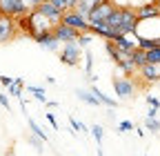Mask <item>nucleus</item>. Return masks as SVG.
<instances>
[{
    "label": "nucleus",
    "mask_w": 160,
    "mask_h": 156,
    "mask_svg": "<svg viewBox=\"0 0 160 156\" xmlns=\"http://www.w3.org/2000/svg\"><path fill=\"white\" fill-rule=\"evenodd\" d=\"M111 87H113L116 96H118V98H122V101L133 98L136 91H138L136 83L131 81L129 76H113V78H111Z\"/></svg>",
    "instance_id": "obj_1"
},
{
    "label": "nucleus",
    "mask_w": 160,
    "mask_h": 156,
    "mask_svg": "<svg viewBox=\"0 0 160 156\" xmlns=\"http://www.w3.org/2000/svg\"><path fill=\"white\" fill-rule=\"evenodd\" d=\"M82 60V47L78 43H65L60 49V63L67 67H78Z\"/></svg>",
    "instance_id": "obj_2"
},
{
    "label": "nucleus",
    "mask_w": 160,
    "mask_h": 156,
    "mask_svg": "<svg viewBox=\"0 0 160 156\" xmlns=\"http://www.w3.org/2000/svg\"><path fill=\"white\" fill-rule=\"evenodd\" d=\"M120 9V25H118V34L120 36H131L138 27V18H136V11L131 7H118Z\"/></svg>",
    "instance_id": "obj_3"
},
{
    "label": "nucleus",
    "mask_w": 160,
    "mask_h": 156,
    "mask_svg": "<svg viewBox=\"0 0 160 156\" xmlns=\"http://www.w3.org/2000/svg\"><path fill=\"white\" fill-rule=\"evenodd\" d=\"M29 9L22 5V0H0V16H7V18H20V16H27Z\"/></svg>",
    "instance_id": "obj_4"
},
{
    "label": "nucleus",
    "mask_w": 160,
    "mask_h": 156,
    "mask_svg": "<svg viewBox=\"0 0 160 156\" xmlns=\"http://www.w3.org/2000/svg\"><path fill=\"white\" fill-rule=\"evenodd\" d=\"M60 23L62 25H67V27H71V29H76V31H89V23H87V18L85 16H80V13H76L73 9H69V11H65L62 13V18H60Z\"/></svg>",
    "instance_id": "obj_5"
},
{
    "label": "nucleus",
    "mask_w": 160,
    "mask_h": 156,
    "mask_svg": "<svg viewBox=\"0 0 160 156\" xmlns=\"http://www.w3.org/2000/svg\"><path fill=\"white\" fill-rule=\"evenodd\" d=\"M16 36H18L16 20H13V18H7V16H0V45L11 43Z\"/></svg>",
    "instance_id": "obj_6"
},
{
    "label": "nucleus",
    "mask_w": 160,
    "mask_h": 156,
    "mask_svg": "<svg viewBox=\"0 0 160 156\" xmlns=\"http://www.w3.org/2000/svg\"><path fill=\"white\" fill-rule=\"evenodd\" d=\"M116 9V5H113V0H102L98 7H93L91 11H89V16H87V23H98V20H105V18L111 13Z\"/></svg>",
    "instance_id": "obj_7"
},
{
    "label": "nucleus",
    "mask_w": 160,
    "mask_h": 156,
    "mask_svg": "<svg viewBox=\"0 0 160 156\" xmlns=\"http://www.w3.org/2000/svg\"><path fill=\"white\" fill-rule=\"evenodd\" d=\"M51 31H53V36H56L58 43H76V38H78V34H80V31H76V29H71V27H67V25H62V23L53 25Z\"/></svg>",
    "instance_id": "obj_8"
},
{
    "label": "nucleus",
    "mask_w": 160,
    "mask_h": 156,
    "mask_svg": "<svg viewBox=\"0 0 160 156\" xmlns=\"http://www.w3.org/2000/svg\"><path fill=\"white\" fill-rule=\"evenodd\" d=\"M138 20H151V18H160V7L156 3H147V5H138L133 7Z\"/></svg>",
    "instance_id": "obj_9"
},
{
    "label": "nucleus",
    "mask_w": 160,
    "mask_h": 156,
    "mask_svg": "<svg viewBox=\"0 0 160 156\" xmlns=\"http://www.w3.org/2000/svg\"><path fill=\"white\" fill-rule=\"evenodd\" d=\"M33 40L42 47V49H49V51H58V40H56V36H53V31L51 29H47V31H40V34H36L33 36Z\"/></svg>",
    "instance_id": "obj_10"
},
{
    "label": "nucleus",
    "mask_w": 160,
    "mask_h": 156,
    "mask_svg": "<svg viewBox=\"0 0 160 156\" xmlns=\"http://www.w3.org/2000/svg\"><path fill=\"white\" fill-rule=\"evenodd\" d=\"M29 23H31V31H33V36H36V34H40V31H47V29H51V27H53V25L47 20V18H45V16H40L36 9H33V11H29ZM33 36H31V38H33Z\"/></svg>",
    "instance_id": "obj_11"
},
{
    "label": "nucleus",
    "mask_w": 160,
    "mask_h": 156,
    "mask_svg": "<svg viewBox=\"0 0 160 156\" xmlns=\"http://www.w3.org/2000/svg\"><path fill=\"white\" fill-rule=\"evenodd\" d=\"M36 11H38L40 16H45L51 25H58V23H60V18H62V11H58L51 3H42V5H40Z\"/></svg>",
    "instance_id": "obj_12"
},
{
    "label": "nucleus",
    "mask_w": 160,
    "mask_h": 156,
    "mask_svg": "<svg viewBox=\"0 0 160 156\" xmlns=\"http://www.w3.org/2000/svg\"><path fill=\"white\" fill-rule=\"evenodd\" d=\"M140 76L145 83H158L160 81V65H145L140 67Z\"/></svg>",
    "instance_id": "obj_13"
},
{
    "label": "nucleus",
    "mask_w": 160,
    "mask_h": 156,
    "mask_svg": "<svg viewBox=\"0 0 160 156\" xmlns=\"http://www.w3.org/2000/svg\"><path fill=\"white\" fill-rule=\"evenodd\" d=\"M89 91L96 96V101H98L100 105H105V107H109V109H116V107H118V101H113L111 96H107L102 89H98L96 85H91V89H89Z\"/></svg>",
    "instance_id": "obj_14"
},
{
    "label": "nucleus",
    "mask_w": 160,
    "mask_h": 156,
    "mask_svg": "<svg viewBox=\"0 0 160 156\" xmlns=\"http://www.w3.org/2000/svg\"><path fill=\"white\" fill-rule=\"evenodd\" d=\"M129 60H131L133 69H140V67H145V65H147V51H142L140 47L131 49V51H129Z\"/></svg>",
    "instance_id": "obj_15"
},
{
    "label": "nucleus",
    "mask_w": 160,
    "mask_h": 156,
    "mask_svg": "<svg viewBox=\"0 0 160 156\" xmlns=\"http://www.w3.org/2000/svg\"><path fill=\"white\" fill-rule=\"evenodd\" d=\"M111 43H113V47H116L118 51H122V54H129L131 49H136V43L129 40V36H120V34H118Z\"/></svg>",
    "instance_id": "obj_16"
},
{
    "label": "nucleus",
    "mask_w": 160,
    "mask_h": 156,
    "mask_svg": "<svg viewBox=\"0 0 160 156\" xmlns=\"http://www.w3.org/2000/svg\"><path fill=\"white\" fill-rule=\"evenodd\" d=\"M85 76H87L89 83L96 81V78H93V51H91V49L85 51Z\"/></svg>",
    "instance_id": "obj_17"
},
{
    "label": "nucleus",
    "mask_w": 160,
    "mask_h": 156,
    "mask_svg": "<svg viewBox=\"0 0 160 156\" xmlns=\"http://www.w3.org/2000/svg\"><path fill=\"white\" fill-rule=\"evenodd\" d=\"M76 96H78V101H82L85 105H91V107H98L100 103L96 101V96L89 91V89H76Z\"/></svg>",
    "instance_id": "obj_18"
},
{
    "label": "nucleus",
    "mask_w": 160,
    "mask_h": 156,
    "mask_svg": "<svg viewBox=\"0 0 160 156\" xmlns=\"http://www.w3.org/2000/svg\"><path fill=\"white\" fill-rule=\"evenodd\" d=\"M27 123H29V129H31V134H33V136H38V138L42 141V143H47V141H49V136L45 134V129L40 127V125H38L33 118H27Z\"/></svg>",
    "instance_id": "obj_19"
},
{
    "label": "nucleus",
    "mask_w": 160,
    "mask_h": 156,
    "mask_svg": "<svg viewBox=\"0 0 160 156\" xmlns=\"http://www.w3.org/2000/svg\"><path fill=\"white\" fill-rule=\"evenodd\" d=\"M22 87H25V81L22 78H13V83L7 87V91H9V96H16V98H22Z\"/></svg>",
    "instance_id": "obj_20"
},
{
    "label": "nucleus",
    "mask_w": 160,
    "mask_h": 156,
    "mask_svg": "<svg viewBox=\"0 0 160 156\" xmlns=\"http://www.w3.org/2000/svg\"><path fill=\"white\" fill-rule=\"evenodd\" d=\"M27 91H31L33 94V98L38 101V103H47V94H45V87H38V85H27Z\"/></svg>",
    "instance_id": "obj_21"
},
{
    "label": "nucleus",
    "mask_w": 160,
    "mask_h": 156,
    "mask_svg": "<svg viewBox=\"0 0 160 156\" xmlns=\"http://www.w3.org/2000/svg\"><path fill=\"white\" fill-rule=\"evenodd\" d=\"M69 125H71L73 134H78V132H80V134H85V132H89V129H87V125H85V123H80L78 118H73V116H69Z\"/></svg>",
    "instance_id": "obj_22"
},
{
    "label": "nucleus",
    "mask_w": 160,
    "mask_h": 156,
    "mask_svg": "<svg viewBox=\"0 0 160 156\" xmlns=\"http://www.w3.org/2000/svg\"><path fill=\"white\" fill-rule=\"evenodd\" d=\"M147 65H160V47L147 51Z\"/></svg>",
    "instance_id": "obj_23"
},
{
    "label": "nucleus",
    "mask_w": 160,
    "mask_h": 156,
    "mask_svg": "<svg viewBox=\"0 0 160 156\" xmlns=\"http://www.w3.org/2000/svg\"><path fill=\"white\" fill-rule=\"evenodd\" d=\"M91 40H93V34H89V31H82V34H78V38H76V43H78L80 47H87Z\"/></svg>",
    "instance_id": "obj_24"
},
{
    "label": "nucleus",
    "mask_w": 160,
    "mask_h": 156,
    "mask_svg": "<svg viewBox=\"0 0 160 156\" xmlns=\"http://www.w3.org/2000/svg\"><path fill=\"white\" fill-rule=\"evenodd\" d=\"M145 129L151 132V134L160 132V121H158V118H145Z\"/></svg>",
    "instance_id": "obj_25"
},
{
    "label": "nucleus",
    "mask_w": 160,
    "mask_h": 156,
    "mask_svg": "<svg viewBox=\"0 0 160 156\" xmlns=\"http://www.w3.org/2000/svg\"><path fill=\"white\" fill-rule=\"evenodd\" d=\"M27 143H29V145H33L38 154H42V152H45V149H42V141H40L38 136H33V134H29V136H27Z\"/></svg>",
    "instance_id": "obj_26"
},
{
    "label": "nucleus",
    "mask_w": 160,
    "mask_h": 156,
    "mask_svg": "<svg viewBox=\"0 0 160 156\" xmlns=\"http://www.w3.org/2000/svg\"><path fill=\"white\" fill-rule=\"evenodd\" d=\"M45 118H47V123L53 127V132H60V125H58V118H56V114L47 112V114H45Z\"/></svg>",
    "instance_id": "obj_27"
},
{
    "label": "nucleus",
    "mask_w": 160,
    "mask_h": 156,
    "mask_svg": "<svg viewBox=\"0 0 160 156\" xmlns=\"http://www.w3.org/2000/svg\"><path fill=\"white\" fill-rule=\"evenodd\" d=\"M45 3V0H22V5L29 9V11H33V9H38L40 5H42Z\"/></svg>",
    "instance_id": "obj_28"
},
{
    "label": "nucleus",
    "mask_w": 160,
    "mask_h": 156,
    "mask_svg": "<svg viewBox=\"0 0 160 156\" xmlns=\"http://www.w3.org/2000/svg\"><path fill=\"white\" fill-rule=\"evenodd\" d=\"M133 129H136V125H133L131 121H122V123L118 125V132H120V134H122V132H133Z\"/></svg>",
    "instance_id": "obj_29"
},
{
    "label": "nucleus",
    "mask_w": 160,
    "mask_h": 156,
    "mask_svg": "<svg viewBox=\"0 0 160 156\" xmlns=\"http://www.w3.org/2000/svg\"><path fill=\"white\" fill-rule=\"evenodd\" d=\"M0 105H2V107H5L7 112L11 109V103H9V96H7V94H5L2 89H0Z\"/></svg>",
    "instance_id": "obj_30"
},
{
    "label": "nucleus",
    "mask_w": 160,
    "mask_h": 156,
    "mask_svg": "<svg viewBox=\"0 0 160 156\" xmlns=\"http://www.w3.org/2000/svg\"><path fill=\"white\" fill-rule=\"evenodd\" d=\"M49 3H51V5H53L58 11H62V13L67 11V3H65V0H49Z\"/></svg>",
    "instance_id": "obj_31"
},
{
    "label": "nucleus",
    "mask_w": 160,
    "mask_h": 156,
    "mask_svg": "<svg viewBox=\"0 0 160 156\" xmlns=\"http://www.w3.org/2000/svg\"><path fill=\"white\" fill-rule=\"evenodd\" d=\"M147 105H149V107L160 109V98H156V96H147Z\"/></svg>",
    "instance_id": "obj_32"
},
{
    "label": "nucleus",
    "mask_w": 160,
    "mask_h": 156,
    "mask_svg": "<svg viewBox=\"0 0 160 156\" xmlns=\"http://www.w3.org/2000/svg\"><path fill=\"white\" fill-rule=\"evenodd\" d=\"M13 83V78L11 76H0V85H2V87H9Z\"/></svg>",
    "instance_id": "obj_33"
},
{
    "label": "nucleus",
    "mask_w": 160,
    "mask_h": 156,
    "mask_svg": "<svg viewBox=\"0 0 160 156\" xmlns=\"http://www.w3.org/2000/svg\"><path fill=\"white\" fill-rule=\"evenodd\" d=\"M147 118H158V109H156V107H149V112H147Z\"/></svg>",
    "instance_id": "obj_34"
},
{
    "label": "nucleus",
    "mask_w": 160,
    "mask_h": 156,
    "mask_svg": "<svg viewBox=\"0 0 160 156\" xmlns=\"http://www.w3.org/2000/svg\"><path fill=\"white\" fill-rule=\"evenodd\" d=\"M65 3H67V11H69V9H73V7H76L78 0H65Z\"/></svg>",
    "instance_id": "obj_35"
},
{
    "label": "nucleus",
    "mask_w": 160,
    "mask_h": 156,
    "mask_svg": "<svg viewBox=\"0 0 160 156\" xmlns=\"http://www.w3.org/2000/svg\"><path fill=\"white\" fill-rule=\"evenodd\" d=\"M45 83H47V85H56V78H53V76H45Z\"/></svg>",
    "instance_id": "obj_36"
},
{
    "label": "nucleus",
    "mask_w": 160,
    "mask_h": 156,
    "mask_svg": "<svg viewBox=\"0 0 160 156\" xmlns=\"http://www.w3.org/2000/svg\"><path fill=\"white\" fill-rule=\"evenodd\" d=\"M45 105H47V107H49V109H53V107H58V101H47V103H45Z\"/></svg>",
    "instance_id": "obj_37"
},
{
    "label": "nucleus",
    "mask_w": 160,
    "mask_h": 156,
    "mask_svg": "<svg viewBox=\"0 0 160 156\" xmlns=\"http://www.w3.org/2000/svg\"><path fill=\"white\" fill-rule=\"evenodd\" d=\"M5 156H16V152H13V147H9V149H7V154H5Z\"/></svg>",
    "instance_id": "obj_38"
},
{
    "label": "nucleus",
    "mask_w": 160,
    "mask_h": 156,
    "mask_svg": "<svg viewBox=\"0 0 160 156\" xmlns=\"http://www.w3.org/2000/svg\"><path fill=\"white\" fill-rule=\"evenodd\" d=\"M156 5H158V7H160V0H156Z\"/></svg>",
    "instance_id": "obj_39"
},
{
    "label": "nucleus",
    "mask_w": 160,
    "mask_h": 156,
    "mask_svg": "<svg viewBox=\"0 0 160 156\" xmlns=\"http://www.w3.org/2000/svg\"><path fill=\"white\" fill-rule=\"evenodd\" d=\"M158 87H160V81H158Z\"/></svg>",
    "instance_id": "obj_40"
},
{
    "label": "nucleus",
    "mask_w": 160,
    "mask_h": 156,
    "mask_svg": "<svg viewBox=\"0 0 160 156\" xmlns=\"http://www.w3.org/2000/svg\"><path fill=\"white\" fill-rule=\"evenodd\" d=\"M45 3H49V0H45Z\"/></svg>",
    "instance_id": "obj_41"
}]
</instances>
